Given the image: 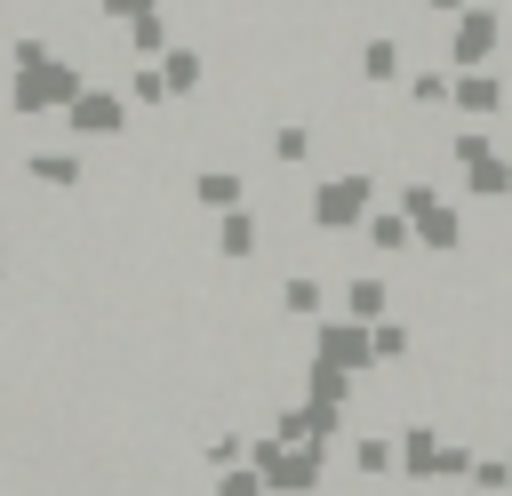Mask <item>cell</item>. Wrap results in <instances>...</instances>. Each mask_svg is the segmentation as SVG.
<instances>
[{
    "label": "cell",
    "mask_w": 512,
    "mask_h": 496,
    "mask_svg": "<svg viewBox=\"0 0 512 496\" xmlns=\"http://www.w3.org/2000/svg\"><path fill=\"white\" fill-rule=\"evenodd\" d=\"M304 352L328 360V368H352V376L376 368V336H368V320H344V312H320L312 336H304Z\"/></svg>",
    "instance_id": "obj_4"
},
{
    "label": "cell",
    "mask_w": 512,
    "mask_h": 496,
    "mask_svg": "<svg viewBox=\"0 0 512 496\" xmlns=\"http://www.w3.org/2000/svg\"><path fill=\"white\" fill-rule=\"evenodd\" d=\"M360 248L376 256V264H400L408 248H416V224H408V208L392 200V208H368V224H360Z\"/></svg>",
    "instance_id": "obj_12"
},
{
    "label": "cell",
    "mask_w": 512,
    "mask_h": 496,
    "mask_svg": "<svg viewBox=\"0 0 512 496\" xmlns=\"http://www.w3.org/2000/svg\"><path fill=\"white\" fill-rule=\"evenodd\" d=\"M56 120H64V136H72V144H112V136H128V128H136V104H128V88H120V80H88Z\"/></svg>",
    "instance_id": "obj_2"
},
{
    "label": "cell",
    "mask_w": 512,
    "mask_h": 496,
    "mask_svg": "<svg viewBox=\"0 0 512 496\" xmlns=\"http://www.w3.org/2000/svg\"><path fill=\"white\" fill-rule=\"evenodd\" d=\"M504 104H512V80H504V64L456 72V88H448V112H456V120H504Z\"/></svg>",
    "instance_id": "obj_6"
},
{
    "label": "cell",
    "mask_w": 512,
    "mask_h": 496,
    "mask_svg": "<svg viewBox=\"0 0 512 496\" xmlns=\"http://www.w3.org/2000/svg\"><path fill=\"white\" fill-rule=\"evenodd\" d=\"M504 456H512V416H504Z\"/></svg>",
    "instance_id": "obj_16"
},
{
    "label": "cell",
    "mask_w": 512,
    "mask_h": 496,
    "mask_svg": "<svg viewBox=\"0 0 512 496\" xmlns=\"http://www.w3.org/2000/svg\"><path fill=\"white\" fill-rule=\"evenodd\" d=\"M208 496H272V488H264V472H256V464H232V472H216V480H208Z\"/></svg>",
    "instance_id": "obj_14"
},
{
    "label": "cell",
    "mask_w": 512,
    "mask_h": 496,
    "mask_svg": "<svg viewBox=\"0 0 512 496\" xmlns=\"http://www.w3.org/2000/svg\"><path fill=\"white\" fill-rule=\"evenodd\" d=\"M184 200H192L200 216H224V208H248V200H256V184H248V168H232V160H208V168H192Z\"/></svg>",
    "instance_id": "obj_7"
},
{
    "label": "cell",
    "mask_w": 512,
    "mask_h": 496,
    "mask_svg": "<svg viewBox=\"0 0 512 496\" xmlns=\"http://www.w3.org/2000/svg\"><path fill=\"white\" fill-rule=\"evenodd\" d=\"M368 336H376V368H400V360H416V320H408V312H384Z\"/></svg>",
    "instance_id": "obj_13"
},
{
    "label": "cell",
    "mask_w": 512,
    "mask_h": 496,
    "mask_svg": "<svg viewBox=\"0 0 512 496\" xmlns=\"http://www.w3.org/2000/svg\"><path fill=\"white\" fill-rule=\"evenodd\" d=\"M328 296H336V280H328V272H280V280H272V304H280L296 328H312V320L328 312Z\"/></svg>",
    "instance_id": "obj_11"
},
{
    "label": "cell",
    "mask_w": 512,
    "mask_h": 496,
    "mask_svg": "<svg viewBox=\"0 0 512 496\" xmlns=\"http://www.w3.org/2000/svg\"><path fill=\"white\" fill-rule=\"evenodd\" d=\"M208 240H216L224 264H256V256H264V208H256V200H248V208H224V216L208 224Z\"/></svg>",
    "instance_id": "obj_10"
},
{
    "label": "cell",
    "mask_w": 512,
    "mask_h": 496,
    "mask_svg": "<svg viewBox=\"0 0 512 496\" xmlns=\"http://www.w3.org/2000/svg\"><path fill=\"white\" fill-rule=\"evenodd\" d=\"M440 56H448V72L496 64V56H504V0H472V8L440 32Z\"/></svg>",
    "instance_id": "obj_3"
},
{
    "label": "cell",
    "mask_w": 512,
    "mask_h": 496,
    "mask_svg": "<svg viewBox=\"0 0 512 496\" xmlns=\"http://www.w3.org/2000/svg\"><path fill=\"white\" fill-rule=\"evenodd\" d=\"M336 312H344V320H368V328H376L384 312H400L392 272H384V264H352V272L336 280Z\"/></svg>",
    "instance_id": "obj_5"
},
{
    "label": "cell",
    "mask_w": 512,
    "mask_h": 496,
    "mask_svg": "<svg viewBox=\"0 0 512 496\" xmlns=\"http://www.w3.org/2000/svg\"><path fill=\"white\" fill-rule=\"evenodd\" d=\"M24 184H40V192H80V184H88V152H80V144H24Z\"/></svg>",
    "instance_id": "obj_8"
},
{
    "label": "cell",
    "mask_w": 512,
    "mask_h": 496,
    "mask_svg": "<svg viewBox=\"0 0 512 496\" xmlns=\"http://www.w3.org/2000/svg\"><path fill=\"white\" fill-rule=\"evenodd\" d=\"M152 64H160V88H168V104H192V96L208 88V48H200V40H168Z\"/></svg>",
    "instance_id": "obj_9"
},
{
    "label": "cell",
    "mask_w": 512,
    "mask_h": 496,
    "mask_svg": "<svg viewBox=\"0 0 512 496\" xmlns=\"http://www.w3.org/2000/svg\"><path fill=\"white\" fill-rule=\"evenodd\" d=\"M448 496H488V488H480V480H456V488H448Z\"/></svg>",
    "instance_id": "obj_15"
},
{
    "label": "cell",
    "mask_w": 512,
    "mask_h": 496,
    "mask_svg": "<svg viewBox=\"0 0 512 496\" xmlns=\"http://www.w3.org/2000/svg\"><path fill=\"white\" fill-rule=\"evenodd\" d=\"M376 208V168H320L304 192V224L312 232H360Z\"/></svg>",
    "instance_id": "obj_1"
}]
</instances>
